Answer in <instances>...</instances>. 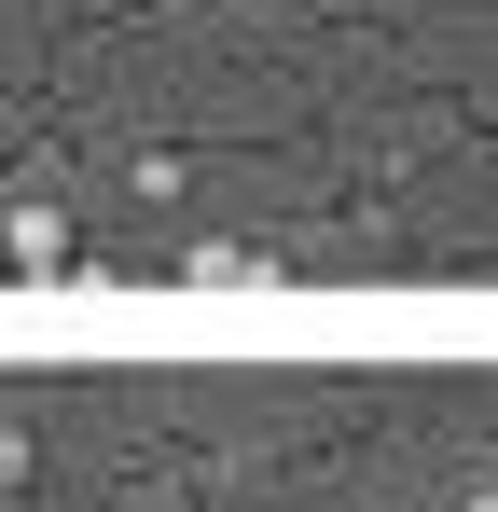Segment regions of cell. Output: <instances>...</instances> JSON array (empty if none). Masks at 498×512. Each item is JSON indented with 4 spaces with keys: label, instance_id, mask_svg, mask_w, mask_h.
<instances>
[{
    "label": "cell",
    "instance_id": "1",
    "mask_svg": "<svg viewBox=\"0 0 498 512\" xmlns=\"http://www.w3.org/2000/svg\"><path fill=\"white\" fill-rule=\"evenodd\" d=\"M0 263H14V277H56V263H70V222H42V208H28V222H14V250H0Z\"/></svg>",
    "mask_w": 498,
    "mask_h": 512
}]
</instances>
